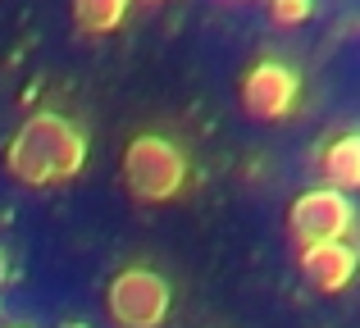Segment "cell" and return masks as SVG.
Wrapping results in <instances>:
<instances>
[{
	"label": "cell",
	"instance_id": "5",
	"mask_svg": "<svg viewBox=\"0 0 360 328\" xmlns=\"http://www.w3.org/2000/svg\"><path fill=\"white\" fill-rule=\"evenodd\" d=\"M238 96H242V110L251 119H264V124L269 119H288L301 100V73L283 60H255L242 73Z\"/></svg>",
	"mask_w": 360,
	"mask_h": 328
},
{
	"label": "cell",
	"instance_id": "12",
	"mask_svg": "<svg viewBox=\"0 0 360 328\" xmlns=\"http://www.w3.org/2000/svg\"><path fill=\"white\" fill-rule=\"evenodd\" d=\"M141 5H160V0H141Z\"/></svg>",
	"mask_w": 360,
	"mask_h": 328
},
{
	"label": "cell",
	"instance_id": "9",
	"mask_svg": "<svg viewBox=\"0 0 360 328\" xmlns=\"http://www.w3.org/2000/svg\"><path fill=\"white\" fill-rule=\"evenodd\" d=\"M315 14V0H269V18L278 27H297Z\"/></svg>",
	"mask_w": 360,
	"mask_h": 328
},
{
	"label": "cell",
	"instance_id": "6",
	"mask_svg": "<svg viewBox=\"0 0 360 328\" xmlns=\"http://www.w3.org/2000/svg\"><path fill=\"white\" fill-rule=\"evenodd\" d=\"M297 260H301L306 283L324 296L347 292V283H352L356 269H360V256H356L352 242H315V247H301Z\"/></svg>",
	"mask_w": 360,
	"mask_h": 328
},
{
	"label": "cell",
	"instance_id": "13",
	"mask_svg": "<svg viewBox=\"0 0 360 328\" xmlns=\"http://www.w3.org/2000/svg\"><path fill=\"white\" fill-rule=\"evenodd\" d=\"M18 328H27V324H18Z\"/></svg>",
	"mask_w": 360,
	"mask_h": 328
},
{
	"label": "cell",
	"instance_id": "2",
	"mask_svg": "<svg viewBox=\"0 0 360 328\" xmlns=\"http://www.w3.org/2000/svg\"><path fill=\"white\" fill-rule=\"evenodd\" d=\"M123 187L137 205H165L174 196H183L187 178H192V160L187 151L165 133H137L128 137L123 146V160H119Z\"/></svg>",
	"mask_w": 360,
	"mask_h": 328
},
{
	"label": "cell",
	"instance_id": "8",
	"mask_svg": "<svg viewBox=\"0 0 360 328\" xmlns=\"http://www.w3.org/2000/svg\"><path fill=\"white\" fill-rule=\"evenodd\" d=\"M123 14H128V0H73V23H78V32H115L123 23Z\"/></svg>",
	"mask_w": 360,
	"mask_h": 328
},
{
	"label": "cell",
	"instance_id": "11",
	"mask_svg": "<svg viewBox=\"0 0 360 328\" xmlns=\"http://www.w3.org/2000/svg\"><path fill=\"white\" fill-rule=\"evenodd\" d=\"M64 328H87V324H82V320H73V324H64Z\"/></svg>",
	"mask_w": 360,
	"mask_h": 328
},
{
	"label": "cell",
	"instance_id": "10",
	"mask_svg": "<svg viewBox=\"0 0 360 328\" xmlns=\"http://www.w3.org/2000/svg\"><path fill=\"white\" fill-rule=\"evenodd\" d=\"M37 91H41V82H32V87H23V96H18V105H37Z\"/></svg>",
	"mask_w": 360,
	"mask_h": 328
},
{
	"label": "cell",
	"instance_id": "7",
	"mask_svg": "<svg viewBox=\"0 0 360 328\" xmlns=\"http://www.w3.org/2000/svg\"><path fill=\"white\" fill-rule=\"evenodd\" d=\"M310 164H319L324 187L360 192V133H342V137H333L324 151H310Z\"/></svg>",
	"mask_w": 360,
	"mask_h": 328
},
{
	"label": "cell",
	"instance_id": "3",
	"mask_svg": "<svg viewBox=\"0 0 360 328\" xmlns=\"http://www.w3.org/2000/svg\"><path fill=\"white\" fill-rule=\"evenodd\" d=\"M169 306H174V287L150 265L119 269L105 287V310L119 328H165Z\"/></svg>",
	"mask_w": 360,
	"mask_h": 328
},
{
	"label": "cell",
	"instance_id": "4",
	"mask_svg": "<svg viewBox=\"0 0 360 328\" xmlns=\"http://www.w3.org/2000/svg\"><path fill=\"white\" fill-rule=\"evenodd\" d=\"M352 228H356V205L338 187H310L288 210V232L297 242V251L315 247V242H347Z\"/></svg>",
	"mask_w": 360,
	"mask_h": 328
},
{
	"label": "cell",
	"instance_id": "1",
	"mask_svg": "<svg viewBox=\"0 0 360 328\" xmlns=\"http://www.w3.org/2000/svg\"><path fill=\"white\" fill-rule=\"evenodd\" d=\"M82 164H87V137L73 119L55 114V110L27 114L5 146V169L23 187L64 183V178L82 173Z\"/></svg>",
	"mask_w": 360,
	"mask_h": 328
}]
</instances>
